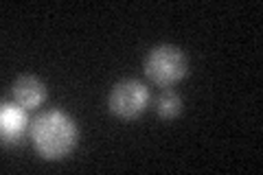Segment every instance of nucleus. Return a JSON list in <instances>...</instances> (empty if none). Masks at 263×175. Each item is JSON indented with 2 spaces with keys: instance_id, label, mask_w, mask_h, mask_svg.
Listing matches in <instances>:
<instances>
[{
  "instance_id": "39448f33",
  "label": "nucleus",
  "mask_w": 263,
  "mask_h": 175,
  "mask_svg": "<svg viewBox=\"0 0 263 175\" xmlns=\"http://www.w3.org/2000/svg\"><path fill=\"white\" fill-rule=\"evenodd\" d=\"M11 92H13L15 103L24 107L27 112L37 110L46 101V86L37 77H33V74H22V77L15 79Z\"/></svg>"
},
{
  "instance_id": "f257e3e1",
  "label": "nucleus",
  "mask_w": 263,
  "mask_h": 175,
  "mask_svg": "<svg viewBox=\"0 0 263 175\" xmlns=\"http://www.w3.org/2000/svg\"><path fill=\"white\" fill-rule=\"evenodd\" d=\"M31 143L44 160H62L77 145L79 131L75 121L64 110H46L29 127Z\"/></svg>"
},
{
  "instance_id": "f03ea898",
  "label": "nucleus",
  "mask_w": 263,
  "mask_h": 175,
  "mask_svg": "<svg viewBox=\"0 0 263 175\" xmlns=\"http://www.w3.org/2000/svg\"><path fill=\"white\" fill-rule=\"evenodd\" d=\"M189 72V62L182 48L160 44L149 51L145 60V74L149 77L156 86L171 88L178 81H182Z\"/></svg>"
},
{
  "instance_id": "20e7f679",
  "label": "nucleus",
  "mask_w": 263,
  "mask_h": 175,
  "mask_svg": "<svg viewBox=\"0 0 263 175\" xmlns=\"http://www.w3.org/2000/svg\"><path fill=\"white\" fill-rule=\"evenodd\" d=\"M29 119H27V110L13 103H3L0 107V131H3V143L5 145H15L20 143L27 134Z\"/></svg>"
},
{
  "instance_id": "423d86ee",
  "label": "nucleus",
  "mask_w": 263,
  "mask_h": 175,
  "mask_svg": "<svg viewBox=\"0 0 263 175\" xmlns=\"http://www.w3.org/2000/svg\"><path fill=\"white\" fill-rule=\"evenodd\" d=\"M156 112H158V116H160V119H164V121L176 119V116L182 112V99H180L174 90L167 88L158 96V101H156Z\"/></svg>"
},
{
  "instance_id": "7ed1b4c3",
  "label": "nucleus",
  "mask_w": 263,
  "mask_h": 175,
  "mask_svg": "<svg viewBox=\"0 0 263 175\" xmlns=\"http://www.w3.org/2000/svg\"><path fill=\"white\" fill-rule=\"evenodd\" d=\"M108 105L114 116L123 121H134L149 105V90L136 79H123L112 88Z\"/></svg>"
}]
</instances>
